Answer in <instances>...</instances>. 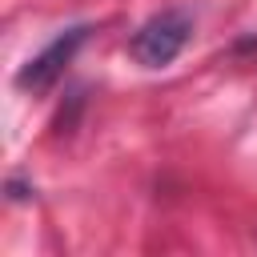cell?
Masks as SVG:
<instances>
[{"label": "cell", "instance_id": "6da1fadb", "mask_svg": "<svg viewBox=\"0 0 257 257\" xmlns=\"http://www.w3.org/2000/svg\"><path fill=\"white\" fill-rule=\"evenodd\" d=\"M193 36V20L185 8H161L153 12L128 40V52L141 68H165L181 56V48Z\"/></svg>", "mask_w": 257, "mask_h": 257}, {"label": "cell", "instance_id": "7a4b0ae2", "mask_svg": "<svg viewBox=\"0 0 257 257\" xmlns=\"http://www.w3.org/2000/svg\"><path fill=\"white\" fill-rule=\"evenodd\" d=\"M84 36H88V28L84 24H76V28H64L52 44H44L20 72H16V88H24V92H48L60 76H64V68H68V60L76 56V48L84 44Z\"/></svg>", "mask_w": 257, "mask_h": 257}]
</instances>
